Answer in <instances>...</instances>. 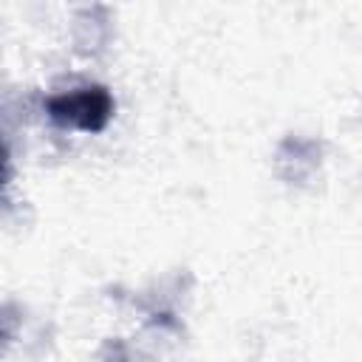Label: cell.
Here are the masks:
<instances>
[{
	"label": "cell",
	"instance_id": "obj_1",
	"mask_svg": "<svg viewBox=\"0 0 362 362\" xmlns=\"http://www.w3.org/2000/svg\"><path fill=\"white\" fill-rule=\"evenodd\" d=\"M116 102L105 85H82L68 93H54L45 99L48 119L62 130L102 133L113 119Z\"/></svg>",
	"mask_w": 362,
	"mask_h": 362
}]
</instances>
